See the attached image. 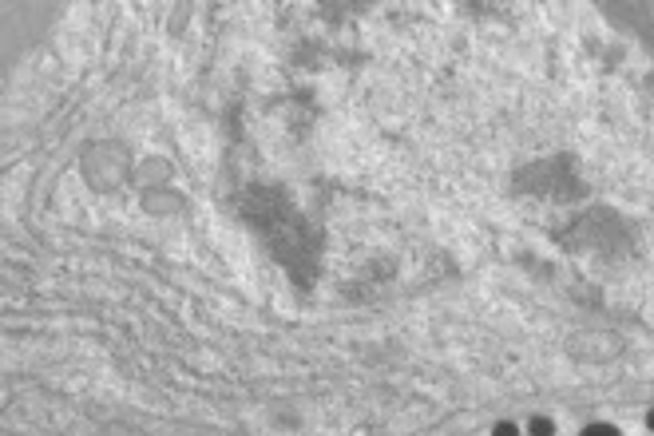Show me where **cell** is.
Returning a JSON list of instances; mask_svg holds the SVG:
<instances>
[{
  "label": "cell",
  "instance_id": "cell-1",
  "mask_svg": "<svg viewBox=\"0 0 654 436\" xmlns=\"http://www.w3.org/2000/svg\"><path fill=\"white\" fill-rule=\"evenodd\" d=\"M583 436H618V433L611 428V424H591V428H587Z\"/></svg>",
  "mask_w": 654,
  "mask_h": 436
},
{
  "label": "cell",
  "instance_id": "cell-2",
  "mask_svg": "<svg viewBox=\"0 0 654 436\" xmlns=\"http://www.w3.org/2000/svg\"><path fill=\"white\" fill-rule=\"evenodd\" d=\"M531 433H536V436H551V420H531Z\"/></svg>",
  "mask_w": 654,
  "mask_h": 436
},
{
  "label": "cell",
  "instance_id": "cell-3",
  "mask_svg": "<svg viewBox=\"0 0 654 436\" xmlns=\"http://www.w3.org/2000/svg\"><path fill=\"white\" fill-rule=\"evenodd\" d=\"M496 436H516V428H512V424H500V428H496Z\"/></svg>",
  "mask_w": 654,
  "mask_h": 436
},
{
  "label": "cell",
  "instance_id": "cell-4",
  "mask_svg": "<svg viewBox=\"0 0 654 436\" xmlns=\"http://www.w3.org/2000/svg\"><path fill=\"white\" fill-rule=\"evenodd\" d=\"M646 424H651V428H654V413H651V417H646Z\"/></svg>",
  "mask_w": 654,
  "mask_h": 436
}]
</instances>
